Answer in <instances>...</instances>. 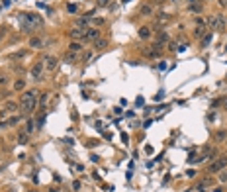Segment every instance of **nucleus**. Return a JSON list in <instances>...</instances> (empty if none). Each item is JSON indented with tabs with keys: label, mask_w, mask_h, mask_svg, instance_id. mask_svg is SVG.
I'll return each mask as SVG.
<instances>
[{
	"label": "nucleus",
	"mask_w": 227,
	"mask_h": 192,
	"mask_svg": "<svg viewBox=\"0 0 227 192\" xmlns=\"http://www.w3.org/2000/svg\"><path fill=\"white\" fill-rule=\"evenodd\" d=\"M18 22H20V28H22L24 31H31L33 28H41V26H43L41 16L33 14V12H20L18 14Z\"/></svg>",
	"instance_id": "1"
},
{
	"label": "nucleus",
	"mask_w": 227,
	"mask_h": 192,
	"mask_svg": "<svg viewBox=\"0 0 227 192\" xmlns=\"http://www.w3.org/2000/svg\"><path fill=\"white\" fill-rule=\"evenodd\" d=\"M37 106V92L35 90H28V92L22 94V98H20V108L24 112H31Z\"/></svg>",
	"instance_id": "2"
},
{
	"label": "nucleus",
	"mask_w": 227,
	"mask_h": 192,
	"mask_svg": "<svg viewBox=\"0 0 227 192\" xmlns=\"http://www.w3.org/2000/svg\"><path fill=\"white\" fill-rule=\"evenodd\" d=\"M227 167V157H217L215 161L208 167V173H221Z\"/></svg>",
	"instance_id": "3"
},
{
	"label": "nucleus",
	"mask_w": 227,
	"mask_h": 192,
	"mask_svg": "<svg viewBox=\"0 0 227 192\" xmlns=\"http://www.w3.org/2000/svg\"><path fill=\"white\" fill-rule=\"evenodd\" d=\"M96 39H100V30H96V28H90V30H86V31H84L82 41H96Z\"/></svg>",
	"instance_id": "4"
},
{
	"label": "nucleus",
	"mask_w": 227,
	"mask_h": 192,
	"mask_svg": "<svg viewBox=\"0 0 227 192\" xmlns=\"http://www.w3.org/2000/svg\"><path fill=\"white\" fill-rule=\"evenodd\" d=\"M41 73H43V63H35V65L31 67V77H33L35 81H39Z\"/></svg>",
	"instance_id": "5"
},
{
	"label": "nucleus",
	"mask_w": 227,
	"mask_h": 192,
	"mask_svg": "<svg viewBox=\"0 0 227 192\" xmlns=\"http://www.w3.org/2000/svg\"><path fill=\"white\" fill-rule=\"evenodd\" d=\"M18 110V104L16 102H4V106H2V116L4 114H10V112H16Z\"/></svg>",
	"instance_id": "6"
},
{
	"label": "nucleus",
	"mask_w": 227,
	"mask_h": 192,
	"mask_svg": "<svg viewBox=\"0 0 227 192\" xmlns=\"http://www.w3.org/2000/svg\"><path fill=\"white\" fill-rule=\"evenodd\" d=\"M45 69H47V71H53V69L57 67V59H55V57H49V55H47L45 57V65H43Z\"/></svg>",
	"instance_id": "7"
},
{
	"label": "nucleus",
	"mask_w": 227,
	"mask_h": 192,
	"mask_svg": "<svg viewBox=\"0 0 227 192\" xmlns=\"http://www.w3.org/2000/svg\"><path fill=\"white\" fill-rule=\"evenodd\" d=\"M213 139L217 141V143H221V141H225L227 139V130H217L213 133Z\"/></svg>",
	"instance_id": "8"
},
{
	"label": "nucleus",
	"mask_w": 227,
	"mask_h": 192,
	"mask_svg": "<svg viewBox=\"0 0 227 192\" xmlns=\"http://www.w3.org/2000/svg\"><path fill=\"white\" fill-rule=\"evenodd\" d=\"M162 43H168V34L166 31H159V35H157V45L162 47Z\"/></svg>",
	"instance_id": "9"
},
{
	"label": "nucleus",
	"mask_w": 227,
	"mask_h": 192,
	"mask_svg": "<svg viewBox=\"0 0 227 192\" xmlns=\"http://www.w3.org/2000/svg\"><path fill=\"white\" fill-rule=\"evenodd\" d=\"M72 37V39H78V37H84V30H78V28H72L71 34H68Z\"/></svg>",
	"instance_id": "10"
},
{
	"label": "nucleus",
	"mask_w": 227,
	"mask_h": 192,
	"mask_svg": "<svg viewBox=\"0 0 227 192\" xmlns=\"http://www.w3.org/2000/svg\"><path fill=\"white\" fill-rule=\"evenodd\" d=\"M80 49H82V43H78V41H72V43L68 45V51L71 53H78Z\"/></svg>",
	"instance_id": "11"
},
{
	"label": "nucleus",
	"mask_w": 227,
	"mask_h": 192,
	"mask_svg": "<svg viewBox=\"0 0 227 192\" xmlns=\"http://www.w3.org/2000/svg\"><path fill=\"white\" fill-rule=\"evenodd\" d=\"M139 37H141V39H149V37H151V30L149 28H139Z\"/></svg>",
	"instance_id": "12"
},
{
	"label": "nucleus",
	"mask_w": 227,
	"mask_h": 192,
	"mask_svg": "<svg viewBox=\"0 0 227 192\" xmlns=\"http://www.w3.org/2000/svg\"><path fill=\"white\" fill-rule=\"evenodd\" d=\"M106 45H108V39H102V37L94 41V47H96V49H104Z\"/></svg>",
	"instance_id": "13"
},
{
	"label": "nucleus",
	"mask_w": 227,
	"mask_h": 192,
	"mask_svg": "<svg viewBox=\"0 0 227 192\" xmlns=\"http://www.w3.org/2000/svg\"><path fill=\"white\" fill-rule=\"evenodd\" d=\"M29 47H41V39H39V37H31V39H29Z\"/></svg>",
	"instance_id": "14"
},
{
	"label": "nucleus",
	"mask_w": 227,
	"mask_h": 192,
	"mask_svg": "<svg viewBox=\"0 0 227 192\" xmlns=\"http://www.w3.org/2000/svg\"><path fill=\"white\" fill-rule=\"evenodd\" d=\"M188 8H190V12H196V14L202 12V4H190Z\"/></svg>",
	"instance_id": "15"
},
{
	"label": "nucleus",
	"mask_w": 227,
	"mask_h": 192,
	"mask_svg": "<svg viewBox=\"0 0 227 192\" xmlns=\"http://www.w3.org/2000/svg\"><path fill=\"white\" fill-rule=\"evenodd\" d=\"M141 14H143V16H151L153 14V8L151 6H141Z\"/></svg>",
	"instance_id": "16"
},
{
	"label": "nucleus",
	"mask_w": 227,
	"mask_h": 192,
	"mask_svg": "<svg viewBox=\"0 0 227 192\" xmlns=\"http://www.w3.org/2000/svg\"><path fill=\"white\" fill-rule=\"evenodd\" d=\"M86 26H88V22L84 18H78L76 20V28H86Z\"/></svg>",
	"instance_id": "17"
},
{
	"label": "nucleus",
	"mask_w": 227,
	"mask_h": 192,
	"mask_svg": "<svg viewBox=\"0 0 227 192\" xmlns=\"http://www.w3.org/2000/svg\"><path fill=\"white\" fill-rule=\"evenodd\" d=\"M18 141H20V143H28V133L22 131V133L18 135Z\"/></svg>",
	"instance_id": "18"
},
{
	"label": "nucleus",
	"mask_w": 227,
	"mask_h": 192,
	"mask_svg": "<svg viewBox=\"0 0 227 192\" xmlns=\"http://www.w3.org/2000/svg\"><path fill=\"white\" fill-rule=\"evenodd\" d=\"M209 41H212V34H205V35L202 37V45L205 47V45H208V43H209Z\"/></svg>",
	"instance_id": "19"
},
{
	"label": "nucleus",
	"mask_w": 227,
	"mask_h": 192,
	"mask_svg": "<svg viewBox=\"0 0 227 192\" xmlns=\"http://www.w3.org/2000/svg\"><path fill=\"white\" fill-rule=\"evenodd\" d=\"M24 55H25V51H16V53L10 55V59H20V57H24Z\"/></svg>",
	"instance_id": "20"
},
{
	"label": "nucleus",
	"mask_w": 227,
	"mask_h": 192,
	"mask_svg": "<svg viewBox=\"0 0 227 192\" xmlns=\"http://www.w3.org/2000/svg\"><path fill=\"white\" fill-rule=\"evenodd\" d=\"M108 4H110V0H96V6L98 8H106Z\"/></svg>",
	"instance_id": "21"
},
{
	"label": "nucleus",
	"mask_w": 227,
	"mask_h": 192,
	"mask_svg": "<svg viewBox=\"0 0 227 192\" xmlns=\"http://www.w3.org/2000/svg\"><path fill=\"white\" fill-rule=\"evenodd\" d=\"M24 86H25V82L22 81V78H20V81H16V84H14V88H16V90H22Z\"/></svg>",
	"instance_id": "22"
},
{
	"label": "nucleus",
	"mask_w": 227,
	"mask_h": 192,
	"mask_svg": "<svg viewBox=\"0 0 227 192\" xmlns=\"http://www.w3.org/2000/svg\"><path fill=\"white\" fill-rule=\"evenodd\" d=\"M31 131H33V122H28V126H25V133H31Z\"/></svg>",
	"instance_id": "23"
},
{
	"label": "nucleus",
	"mask_w": 227,
	"mask_h": 192,
	"mask_svg": "<svg viewBox=\"0 0 227 192\" xmlns=\"http://www.w3.org/2000/svg\"><path fill=\"white\" fill-rule=\"evenodd\" d=\"M18 122H20V118H18V116H14V118H10V120H8V126H16Z\"/></svg>",
	"instance_id": "24"
},
{
	"label": "nucleus",
	"mask_w": 227,
	"mask_h": 192,
	"mask_svg": "<svg viewBox=\"0 0 227 192\" xmlns=\"http://www.w3.org/2000/svg\"><path fill=\"white\" fill-rule=\"evenodd\" d=\"M219 180H221V182H227V170H221V174H219Z\"/></svg>",
	"instance_id": "25"
},
{
	"label": "nucleus",
	"mask_w": 227,
	"mask_h": 192,
	"mask_svg": "<svg viewBox=\"0 0 227 192\" xmlns=\"http://www.w3.org/2000/svg\"><path fill=\"white\" fill-rule=\"evenodd\" d=\"M43 122H45V114H41L39 118H37V126L41 127V126H43Z\"/></svg>",
	"instance_id": "26"
},
{
	"label": "nucleus",
	"mask_w": 227,
	"mask_h": 192,
	"mask_svg": "<svg viewBox=\"0 0 227 192\" xmlns=\"http://www.w3.org/2000/svg\"><path fill=\"white\" fill-rule=\"evenodd\" d=\"M157 67H159V71H166V63H165V61H161Z\"/></svg>",
	"instance_id": "27"
},
{
	"label": "nucleus",
	"mask_w": 227,
	"mask_h": 192,
	"mask_svg": "<svg viewBox=\"0 0 227 192\" xmlns=\"http://www.w3.org/2000/svg\"><path fill=\"white\" fill-rule=\"evenodd\" d=\"M72 188H75V190H80V180H75V182H72Z\"/></svg>",
	"instance_id": "28"
},
{
	"label": "nucleus",
	"mask_w": 227,
	"mask_h": 192,
	"mask_svg": "<svg viewBox=\"0 0 227 192\" xmlns=\"http://www.w3.org/2000/svg\"><path fill=\"white\" fill-rule=\"evenodd\" d=\"M67 10H68V12H76V6H75V4H68Z\"/></svg>",
	"instance_id": "29"
},
{
	"label": "nucleus",
	"mask_w": 227,
	"mask_h": 192,
	"mask_svg": "<svg viewBox=\"0 0 227 192\" xmlns=\"http://www.w3.org/2000/svg\"><path fill=\"white\" fill-rule=\"evenodd\" d=\"M47 104V94H41V106Z\"/></svg>",
	"instance_id": "30"
},
{
	"label": "nucleus",
	"mask_w": 227,
	"mask_h": 192,
	"mask_svg": "<svg viewBox=\"0 0 227 192\" xmlns=\"http://www.w3.org/2000/svg\"><path fill=\"white\" fill-rule=\"evenodd\" d=\"M217 4H219V6H223V8H227V0H217Z\"/></svg>",
	"instance_id": "31"
},
{
	"label": "nucleus",
	"mask_w": 227,
	"mask_h": 192,
	"mask_svg": "<svg viewBox=\"0 0 227 192\" xmlns=\"http://www.w3.org/2000/svg\"><path fill=\"white\" fill-rule=\"evenodd\" d=\"M8 82V78L6 77H2V74H0V84H6Z\"/></svg>",
	"instance_id": "32"
},
{
	"label": "nucleus",
	"mask_w": 227,
	"mask_h": 192,
	"mask_svg": "<svg viewBox=\"0 0 227 192\" xmlns=\"http://www.w3.org/2000/svg\"><path fill=\"white\" fill-rule=\"evenodd\" d=\"M219 104H223L225 108H227V98H221V100H219Z\"/></svg>",
	"instance_id": "33"
},
{
	"label": "nucleus",
	"mask_w": 227,
	"mask_h": 192,
	"mask_svg": "<svg viewBox=\"0 0 227 192\" xmlns=\"http://www.w3.org/2000/svg\"><path fill=\"white\" fill-rule=\"evenodd\" d=\"M190 4H202V0H188Z\"/></svg>",
	"instance_id": "34"
},
{
	"label": "nucleus",
	"mask_w": 227,
	"mask_h": 192,
	"mask_svg": "<svg viewBox=\"0 0 227 192\" xmlns=\"http://www.w3.org/2000/svg\"><path fill=\"white\" fill-rule=\"evenodd\" d=\"M0 127H8V122L4 120V122H0Z\"/></svg>",
	"instance_id": "35"
},
{
	"label": "nucleus",
	"mask_w": 227,
	"mask_h": 192,
	"mask_svg": "<svg viewBox=\"0 0 227 192\" xmlns=\"http://www.w3.org/2000/svg\"><path fill=\"white\" fill-rule=\"evenodd\" d=\"M49 192H59V190H57V188H49Z\"/></svg>",
	"instance_id": "36"
},
{
	"label": "nucleus",
	"mask_w": 227,
	"mask_h": 192,
	"mask_svg": "<svg viewBox=\"0 0 227 192\" xmlns=\"http://www.w3.org/2000/svg\"><path fill=\"white\" fill-rule=\"evenodd\" d=\"M213 192H221V188H213Z\"/></svg>",
	"instance_id": "37"
},
{
	"label": "nucleus",
	"mask_w": 227,
	"mask_h": 192,
	"mask_svg": "<svg viewBox=\"0 0 227 192\" xmlns=\"http://www.w3.org/2000/svg\"><path fill=\"white\" fill-rule=\"evenodd\" d=\"M0 41H2V34H0Z\"/></svg>",
	"instance_id": "38"
},
{
	"label": "nucleus",
	"mask_w": 227,
	"mask_h": 192,
	"mask_svg": "<svg viewBox=\"0 0 227 192\" xmlns=\"http://www.w3.org/2000/svg\"><path fill=\"white\" fill-rule=\"evenodd\" d=\"M29 192H37V190H29Z\"/></svg>",
	"instance_id": "39"
}]
</instances>
